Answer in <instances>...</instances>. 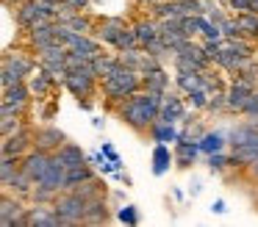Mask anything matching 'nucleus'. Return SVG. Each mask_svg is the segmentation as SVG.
<instances>
[{"instance_id":"obj_27","label":"nucleus","mask_w":258,"mask_h":227,"mask_svg":"<svg viewBox=\"0 0 258 227\" xmlns=\"http://www.w3.org/2000/svg\"><path fill=\"white\" fill-rule=\"evenodd\" d=\"M258 136V127L252 125V122H241V125H236L233 130H228V144L230 149L233 147H241V144H247L250 138Z\"/></svg>"},{"instance_id":"obj_22","label":"nucleus","mask_w":258,"mask_h":227,"mask_svg":"<svg viewBox=\"0 0 258 227\" xmlns=\"http://www.w3.org/2000/svg\"><path fill=\"white\" fill-rule=\"evenodd\" d=\"M147 136H150V141H156V144H178V138H180V130H178V125H172V122H161V119H156L150 125V130H147Z\"/></svg>"},{"instance_id":"obj_10","label":"nucleus","mask_w":258,"mask_h":227,"mask_svg":"<svg viewBox=\"0 0 258 227\" xmlns=\"http://www.w3.org/2000/svg\"><path fill=\"white\" fill-rule=\"evenodd\" d=\"M119 61L128 66H134L136 72H142V75H147V72L158 69V66H164V61H158L153 53H147L145 47H128V50H119Z\"/></svg>"},{"instance_id":"obj_46","label":"nucleus","mask_w":258,"mask_h":227,"mask_svg":"<svg viewBox=\"0 0 258 227\" xmlns=\"http://www.w3.org/2000/svg\"><path fill=\"white\" fill-rule=\"evenodd\" d=\"M244 116L247 119H258V89L252 92V97H250V103H247V108H244Z\"/></svg>"},{"instance_id":"obj_26","label":"nucleus","mask_w":258,"mask_h":227,"mask_svg":"<svg viewBox=\"0 0 258 227\" xmlns=\"http://www.w3.org/2000/svg\"><path fill=\"white\" fill-rule=\"evenodd\" d=\"M228 147V133L222 130H206L200 136V149L203 155H211V153H222Z\"/></svg>"},{"instance_id":"obj_20","label":"nucleus","mask_w":258,"mask_h":227,"mask_svg":"<svg viewBox=\"0 0 258 227\" xmlns=\"http://www.w3.org/2000/svg\"><path fill=\"white\" fill-rule=\"evenodd\" d=\"M3 103H12V105H17L23 114H28V108H31V103H34V94H31V89H28V83H14V86H6L3 89Z\"/></svg>"},{"instance_id":"obj_41","label":"nucleus","mask_w":258,"mask_h":227,"mask_svg":"<svg viewBox=\"0 0 258 227\" xmlns=\"http://www.w3.org/2000/svg\"><path fill=\"white\" fill-rule=\"evenodd\" d=\"M206 111H214V114H222V111H228V94H225V89H219V92L211 94Z\"/></svg>"},{"instance_id":"obj_15","label":"nucleus","mask_w":258,"mask_h":227,"mask_svg":"<svg viewBox=\"0 0 258 227\" xmlns=\"http://www.w3.org/2000/svg\"><path fill=\"white\" fill-rule=\"evenodd\" d=\"M34 149V127L25 125L23 130L12 133V136H3V155H14V158H23L25 153Z\"/></svg>"},{"instance_id":"obj_42","label":"nucleus","mask_w":258,"mask_h":227,"mask_svg":"<svg viewBox=\"0 0 258 227\" xmlns=\"http://www.w3.org/2000/svg\"><path fill=\"white\" fill-rule=\"evenodd\" d=\"M206 158H208V169L211 172H222L230 166V155H225V149L222 153H211V155H206Z\"/></svg>"},{"instance_id":"obj_52","label":"nucleus","mask_w":258,"mask_h":227,"mask_svg":"<svg viewBox=\"0 0 258 227\" xmlns=\"http://www.w3.org/2000/svg\"><path fill=\"white\" fill-rule=\"evenodd\" d=\"M6 6H17V3H23V0H3Z\"/></svg>"},{"instance_id":"obj_35","label":"nucleus","mask_w":258,"mask_h":227,"mask_svg":"<svg viewBox=\"0 0 258 227\" xmlns=\"http://www.w3.org/2000/svg\"><path fill=\"white\" fill-rule=\"evenodd\" d=\"M64 25H70L73 31H78V33H92L97 22H95V20H89V17H86L84 11H75V14H70V20H64Z\"/></svg>"},{"instance_id":"obj_19","label":"nucleus","mask_w":258,"mask_h":227,"mask_svg":"<svg viewBox=\"0 0 258 227\" xmlns=\"http://www.w3.org/2000/svg\"><path fill=\"white\" fill-rule=\"evenodd\" d=\"M134 31H136V39H139V47H147L150 42H156L161 36V20L158 17H139L134 22Z\"/></svg>"},{"instance_id":"obj_8","label":"nucleus","mask_w":258,"mask_h":227,"mask_svg":"<svg viewBox=\"0 0 258 227\" xmlns=\"http://www.w3.org/2000/svg\"><path fill=\"white\" fill-rule=\"evenodd\" d=\"M25 216H28V205L23 197L6 191L3 202H0V224L3 227H25Z\"/></svg>"},{"instance_id":"obj_44","label":"nucleus","mask_w":258,"mask_h":227,"mask_svg":"<svg viewBox=\"0 0 258 227\" xmlns=\"http://www.w3.org/2000/svg\"><path fill=\"white\" fill-rule=\"evenodd\" d=\"M117 219L122 224H139V210H136V205H122L117 210Z\"/></svg>"},{"instance_id":"obj_16","label":"nucleus","mask_w":258,"mask_h":227,"mask_svg":"<svg viewBox=\"0 0 258 227\" xmlns=\"http://www.w3.org/2000/svg\"><path fill=\"white\" fill-rule=\"evenodd\" d=\"M67 144V136L64 130H58L56 125H39L34 127V147L45 149V153H56Z\"/></svg>"},{"instance_id":"obj_24","label":"nucleus","mask_w":258,"mask_h":227,"mask_svg":"<svg viewBox=\"0 0 258 227\" xmlns=\"http://www.w3.org/2000/svg\"><path fill=\"white\" fill-rule=\"evenodd\" d=\"M172 164H175V149H169V144H156L153 147V175L156 177L167 175Z\"/></svg>"},{"instance_id":"obj_1","label":"nucleus","mask_w":258,"mask_h":227,"mask_svg":"<svg viewBox=\"0 0 258 227\" xmlns=\"http://www.w3.org/2000/svg\"><path fill=\"white\" fill-rule=\"evenodd\" d=\"M164 97H167V94L142 89V92H136L134 97H128L122 105H119L117 114H119V119H122L128 127H134L136 133H147L150 125L158 119V114H161Z\"/></svg>"},{"instance_id":"obj_13","label":"nucleus","mask_w":258,"mask_h":227,"mask_svg":"<svg viewBox=\"0 0 258 227\" xmlns=\"http://www.w3.org/2000/svg\"><path fill=\"white\" fill-rule=\"evenodd\" d=\"M128 20H125V17H103V20H97V25H95V36L100 39L103 44H117V39L122 36L125 31H128Z\"/></svg>"},{"instance_id":"obj_38","label":"nucleus","mask_w":258,"mask_h":227,"mask_svg":"<svg viewBox=\"0 0 258 227\" xmlns=\"http://www.w3.org/2000/svg\"><path fill=\"white\" fill-rule=\"evenodd\" d=\"M89 164L95 166L100 175H114V164H111V158H108L103 149H97V153H92L89 155Z\"/></svg>"},{"instance_id":"obj_32","label":"nucleus","mask_w":258,"mask_h":227,"mask_svg":"<svg viewBox=\"0 0 258 227\" xmlns=\"http://www.w3.org/2000/svg\"><path fill=\"white\" fill-rule=\"evenodd\" d=\"M117 64H119V55H108V53H97L95 58H92V69H95V75L100 78V81H103V78H106Z\"/></svg>"},{"instance_id":"obj_30","label":"nucleus","mask_w":258,"mask_h":227,"mask_svg":"<svg viewBox=\"0 0 258 227\" xmlns=\"http://www.w3.org/2000/svg\"><path fill=\"white\" fill-rule=\"evenodd\" d=\"M203 83V72H186V69H175V89L183 94H189L191 89H197Z\"/></svg>"},{"instance_id":"obj_37","label":"nucleus","mask_w":258,"mask_h":227,"mask_svg":"<svg viewBox=\"0 0 258 227\" xmlns=\"http://www.w3.org/2000/svg\"><path fill=\"white\" fill-rule=\"evenodd\" d=\"M58 194H61V191H56V188H50V186H34V191H31V202H36V205H53Z\"/></svg>"},{"instance_id":"obj_34","label":"nucleus","mask_w":258,"mask_h":227,"mask_svg":"<svg viewBox=\"0 0 258 227\" xmlns=\"http://www.w3.org/2000/svg\"><path fill=\"white\" fill-rule=\"evenodd\" d=\"M236 17H239V25H241V31H244V36L255 42L258 39V14L255 11H239Z\"/></svg>"},{"instance_id":"obj_53","label":"nucleus","mask_w":258,"mask_h":227,"mask_svg":"<svg viewBox=\"0 0 258 227\" xmlns=\"http://www.w3.org/2000/svg\"><path fill=\"white\" fill-rule=\"evenodd\" d=\"M47 3H61V0H47Z\"/></svg>"},{"instance_id":"obj_9","label":"nucleus","mask_w":258,"mask_h":227,"mask_svg":"<svg viewBox=\"0 0 258 227\" xmlns=\"http://www.w3.org/2000/svg\"><path fill=\"white\" fill-rule=\"evenodd\" d=\"M25 39H28V47L34 50V53H39V50L56 44L58 42V25H56V20H45V22H39V25H34L31 31H25Z\"/></svg>"},{"instance_id":"obj_25","label":"nucleus","mask_w":258,"mask_h":227,"mask_svg":"<svg viewBox=\"0 0 258 227\" xmlns=\"http://www.w3.org/2000/svg\"><path fill=\"white\" fill-rule=\"evenodd\" d=\"M53 155H56V158L61 161L67 169H73V166H78V164H84V161H89V155L81 149V144H73V141H67L61 149H56Z\"/></svg>"},{"instance_id":"obj_17","label":"nucleus","mask_w":258,"mask_h":227,"mask_svg":"<svg viewBox=\"0 0 258 227\" xmlns=\"http://www.w3.org/2000/svg\"><path fill=\"white\" fill-rule=\"evenodd\" d=\"M25 227H64L61 216L56 213L53 205H31L25 216Z\"/></svg>"},{"instance_id":"obj_50","label":"nucleus","mask_w":258,"mask_h":227,"mask_svg":"<svg viewBox=\"0 0 258 227\" xmlns=\"http://www.w3.org/2000/svg\"><path fill=\"white\" fill-rule=\"evenodd\" d=\"M134 3H136V6H139V9H145V6H147V9H150V6H156V3H161V0H134Z\"/></svg>"},{"instance_id":"obj_51","label":"nucleus","mask_w":258,"mask_h":227,"mask_svg":"<svg viewBox=\"0 0 258 227\" xmlns=\"http://www.w3.org/2000/svg\"><path fill=\"white\" fill-rule=\"evenodd\" d=\"M92 125H95V127H103V125H106V119H100V116H95V119H92Z\"/></svg>"},{"instance_id":"obj_4","label":"nucleus","mask_w":258,"mask_h":227,"mask_svg":"<svg viewBox=\"0 0 258 227\" xmlns=\"http://www.w3.org/2000/svg\"><path fill=\"white\" fill-rule=\"evenodd\" d=\"M53 208H56V213L61 216V221L67 227H75V224H84L86 221V199L81 194H75L73 188L58 194Z\"/></svg>"},{"instance_id":"obj_7","label":"nucleus","mask_w":258,"mask_h":227,"mask_svg":"<svg viewBox=\"0 0 258 227\" xmlns=\"http://www.w3.org/2000/svg\"><path fill=\"white\" fill-rule=\"evenodd\" d=\"M255 89H258L255 81L233 75V81L228 83V89H225V94H228V114H244V108H247V103H250V97H252Z\"/></svg>"},{"instance_id":"obj_36","label":"nucleus","mask_w":258,"mask_h":227,"mask_svg":"<svg viewBox=\"0 0 258 227\" xmlns=\"http://www.w3.org/2000/svg\"><path fill=\"white\" fill-rule=\"evenodd\" d=\"M186 100H189V105L195 111H203V108H208V100H211V92H208L206 86H197V89H191L189 94H186Z\"/></svg>"},{"instance_id":"obj_45","label":"nucleus","mask_w":258,"mask_h":227,"mask_svg":"<svg viewBox=\"0 0 258 227\" xmlns=\"http://www.w3.org/2000/svg\"><path fill=\"white\" fill-rule=\"evenodd\" d=\"M222 42H225V39H203V50H206V55H208V58H211V61H217V55H219V50H222Z\"/></svg>"},{"instance_id":"obj_48","label":"nucleus","mask_w":258,"mask_h":227,"mask_svg":"<svg viewBox=\"0 0 258 227\" xmlns=\"http://www.w3.org/2000/svg\"><path fill=\"white\" fill-rule=\"evenodd\" d=\"M247 177H250V180H255V183H258V158L252 161L250 166H247Z\"/></svg>"},{"instance_id":"obj_12","label":"nucleus","mask_w":258,"mask_h":227,"mask_svg":"<svg viewBox=\"0 0 258 227\" xmlns=\"http://www.w3.org/2000/svg\"><path fill=\"white\" fill-rule=\"evenodd\" d=\"M186 116H189V100H186V94H183V92H167L158 119L178 125V122H183Z\"/></svg>"},{"instance_id":"obj_33","label":"nucleus","mask_w":258,"mask_h":227,"mask_svg":"<svg viewBox=\"0 0 258 227\" xmlns=\"http://www.w3.org/2000/svg\"><path fill=\"white\" fill-rule=\"evenodd\" d=\"M34 186H36V183L31 180V177L25 175V172H20V175L14 177V183L6 188V191L17 194V197H23V199H31V191H34Z\"/></svg>"},{"instance_id":"obj_43","label":"nucleus","mask_w":258,"mask_h":227,"mask_svg":"<svg viewBox=\"0 0 258 227\" xmlns=\"http://www.w3.org/2000/svg\"><path fill=\"white\" fill-rule=\"evenodd\" d=\"M128 47H139V39H136V31H134V25L128 28V31L122 33V36L117 39V44H114V50H128Z\"/></svg>"},{"instance_id":"obj_28","label":"nucleus","mask_w":258,"mask_h":227,"mask_svg":"<svg viewBox=\"0 0 258 227\" xmlns=\"http://www.w3.org/2000/svg\"><path fill=\"white\" fill-rule=\"evenodd\" d=\"M20 161H23V158H14V155H3V161H0V183H3V191L14 183V177L23 172Z\"/></svg>"},{"instance_id":"obj_6","label":"nucleus","mask_w":258,"mask_h":227,"mask_svg":"<svg viewBox=\"0 0 258 227\" xmlns=\"http://www.w3.org/2000/svg\"><path fill=\"white\" fill-rule=\"evenodd\" d=\"M64 89H67L75 100H89L100 92V78L92 69H73L64 78Z\"/></svg>"},{"instance_id":"obj_21","label":"nucleus","mask_w":258,"mask_h":227,"mask_svg":"<svg viewBox=\"0 0 258 227\" xmlns=\"http://www.w3.org/2000/svg\"><path fill=\"white\" fill-rule=\"evenodd\" d=\"M200 153L203 149H200V141H197V138H178V144H175V164H178L180 169H189Z\"/></svg>"},{"instance_id":"obj_29","label":"nucleus","mask_w":258,"mask_h":227,"mask_svg":"<svg viewBox=\"0 0 258 227\" xmlns=\"http://www.w3.org/2000/svg\"><path fill=\"white\" fill-rule=\"evenodd\" d=\"M145 78V89H150V92H158V94H167L169 92V72L164 69V66H158V69L147 72Z\"/></svg>"},{"instance_id":"obj_5","label":"nucleus","mask_w":258,"mask_h":227,"mask_svg":"<svg viewBox=\"0 0 258 227\" xmlns=\"http://www.w3.org/2000/svg\"><path fill=\"white\" fill-rule=\"evenodd\" d=\"M172 64H175V69H186V72H206L208 66L214 64V61L206 55L203 44H197L195 39H189V42H186L183 47H180L178 53L172 55Z\"/></svg>"},{"instance_id":"obj_3","label":"nucleus","mask_w":258,"mask_h":227,"mask_svg":"<svg viewBox=\"0 0 258 227\" xmlns=\"http://www.w3.org/2000/svg\"><path fill=\"white\" fill-rule=\"evenodd\" d=\"M36 69H39V58L36 55H28L23 50H6L3 53V75H0V83H3V89L14 86V83H23Z\"/></svg>"},{"instance_id":"obj_2","label":"nucleus","mask_w":258,"mask_h":227,"mask_svg":"<svg viewBox=\"0 0 258 227\" xmlns=\"http://www.w3.org/2000/svg\"><path fill=\"white\" fill-rule=\"evenodd\" d=\"M142 89H145V78H142V72H136L134 66L122 64V61H119V64L100 81V94L108 100V105H117V108L128 97H134L136 92H142Z\"/></svg>"},{"instance_id":"obj_18","label":"nucleus","mask_w":258,"mask_h":227,"mask_svg":"<svg viewBox=\"0 0 258 227\" xmlns=\"http://www.w3.org/2000/svg\"><path fill=\"white\" fill-rule=\"evenodd\" d=\"M25 83H28V89H31V94H34V100H47L53 89L61 86V83L56 81V75H53V72H47L45 66H39V69H36Z\"/></svg>"},{"instance_id":"obj_40","label":"nucleus","mask_w":258,"mask_h":227,"mask_svg":"<svg viewBox=\"0 0 258 227\" xmlns=\"http://www.w3.org/2000/svg\"><path fill=\"white\" fill-rule=\"evenodd\" d=\"M219 28H222V36H225V39H239V36H244V31H241L239 17H236V14H233V17H225Z\"/></svg>"},{"instance_id":"obj_54","label":"nucleus","mask_w":258,"mask_h":227,"mask_svg":"<svg viewBox=\"0 0 258 227\" xmlns=\"http://www.w3.org/2000/svg\"><path fill=\"white\" fill-rule=\"evenodd\" d=\"M255 202H258V194H255Z\"/></svg>"},{"instance_id":"obj_11","label":"nucleus","mask_w":258,"mask_h":227,"mask_svg":"<svg viewBox=\"0 0 258 227\" xmlns=\"http://www.w3.org/2000/svg\"><path fill=\"white\" fill-rule=\"evenodd\" d=\"M50 164H53V153H45V149H39V147H34L31 153H25L23 161H20L23 172H25V175H28L34 183H39L42 177H45V172L50 169Z\"/></svg>"},{"instance_id":"obj_23","label":"nucleus","mask_w":258,"mask_h":227,"mask_svg":"<svg viewBox=\"0 0 258 227\" xmlns=\"http://www.w3.org/2000/svg\"><path fill=\"white\" fill-rule=\"evenodd\" d=\"M108 219H111V216H108L106 194H100V197H92V199H86V221H84V224H106Z\"/></svg>"},{"instance_id":"obj_14","label":"nucleus","mask_w":258,"mask_h":227,"mask_svg":"<svg viewBox=\"0 0 258 227\" xmlns=\"http://www.w3.org/2000/svg\"><path fill=\"white\" fill-rule=\"evenodd\" d=\"M214 64H217L219 69L230 72V75H239V72L244 69L247 64H250V55L239 53V50H236L233 44L225 39V42H222V50H219V55H217V61H214Z\"/></svg>"},{"instance_id":"obj_49","label":"nucleus","mask_w":258,"mask_h":227,"mask_svg":"<svg viewBox=\"0 0 258 227\" xmlns=\"http://www.w3.org/2000/svg\"><path fill=\"white\" fill-rule=\"evenodd\" d=\"M211 210H214V213H225L228 208H225V202H222V199H217V202L211 205Z\"/></svg>"},{"instance_id":"obj_47","label":"nucleus","mask_w":258,"mask_h":227,"mask_svg":"<svg viewBox=\"0 0 258 227\" xmlns=\"http://www.w3.org/2000/svg\"><path fill=\"white\" fill-rule=\"evenodd\" d=\"M64 3H67L73 11H86L89 9V0H64Z\"/></svg>"},{"instance_id":"obj_39","label":"nucleus","mask_w":258,"mask_h":227,"mask_svg":"<svg viewBox=\"0 0 258 227\" xmlns=\"http://www.w3.org/2000/svg\"><path fill=\"white\" fill-rule=\"evenodd\" d=\"M25 116H20V114H9V116H3L0 119V130H3V136H12V133H17V130H23L25 127Z\"/></svg>"},{"instance_id":"obj_31","label":"nucleus","mask_w":258,"mask_h":227,"mask_svg":"<svg viewBox=\"0 0 258 227\" xmlns=\"http://www.w3.org/2000/svg\"><path fill=\"white\" fill-rule=\"evenodd\" d=\"M75 194H81L84 199H92V197H100V194H106V183L100 180V177H89V180L78 183V186H70Z\"/></svg>"}]
</instances>
